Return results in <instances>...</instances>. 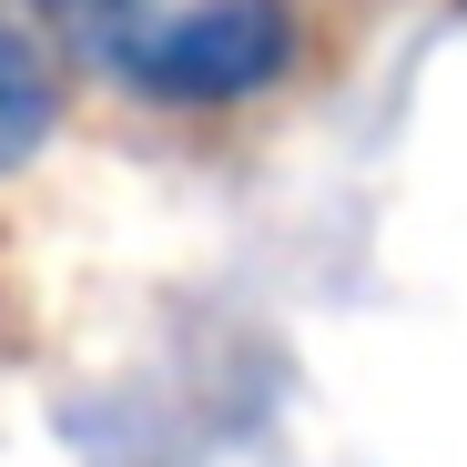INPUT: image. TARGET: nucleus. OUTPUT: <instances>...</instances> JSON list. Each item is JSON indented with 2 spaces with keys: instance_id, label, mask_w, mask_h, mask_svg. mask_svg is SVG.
Here are the masks:
<instances>
[{
  "instance_id": "obj_1",
  "label": "nucleus",
  "mask_w": 467,
  "mask_h": 467,
  "mask_svg": "<svg viewBox=\"0 0 467 467\" xmlns=\"http://www.w3.org/2000/svg\"><path fill=\"white\" fill-rule=\"evenodd\" d=\"M112 71L163 112H234L295 71V0H173L112 51Z\"/></svg>"
},
{
  "instance_id": "obj_2",
  "label": "nucleus",
  "mask_w": 467,
  "mask_h": 467,
  "mask_svg": "<svg viewBox=\"0 0 467 467\" xmlns=\"http://www.w3.org/2000/svg\"><path fill=\"white\" fill-rule=\"evenodd\" d=\"M61 122V61L41 31V0H0V173H21Z\"/></svg>"
}]
</instances>
